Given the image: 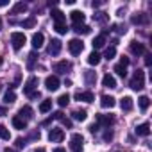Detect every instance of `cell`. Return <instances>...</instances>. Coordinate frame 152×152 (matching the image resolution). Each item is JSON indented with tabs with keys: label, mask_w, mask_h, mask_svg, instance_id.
I'll use <instances>...</instances> for the list:
<instances>
[{
	"label": "cell",
	"mask_w": 152,
	"mask_h": 152,
	"mask_svg": "<svg viewBox=\"0 0 152 152\" xmlns=\"http://www.w3.org/2000/svg\"><path fill=\"white\" fill-rule=\"evenodd\" d=\"M83 145H84V138L79 132H73L72 138H70V150L72 152H81L83 150Z\"/></svg>",
	"instance_id": "2"
},
{
	"label": "cell",
	"mask_w": 152,
	"mask_h": 152,
	"mask_svg": "<svg viewBox=\"0 0 152 152\" xmlns=\"http://www.w3.org/2000/svg\"><path fill=\"white\" fill-rule=\"evenodd\" d=\"M4 152H13V150L11 148H4Z\"/></svg>",
	"instance_id": "52"
},
{
	"label": "cell",
	"mask_w": 152,
	"mask_h": 152,
	"mask_svg": "<svg viewBox=\"0 0 152 152\" xmlns=\"http://www.w3.org/2000/svg\"><path fill=\"white\" fill-rule=\"evenodd\" d=\"M0 138H2V140H9V138H11L9 129H7L6 125H2V124H0Z\"/></svg>",
	"instance_id": "36"
},
{
	"label": "cell",
	"mask_w": 152,
	"mask_h": 152,
	"mask_svg": "<svg viewBox=\"0 0 152 152\" xmlns=\"http://www.w3.org/2000/svg\"><path fill=\"white\" fill-rule=\"evenodd\" d=\"M52 152H66V150H64V148H63V147H57V148H54V150H52Z\"/></svg>",
	"instance_id": "49"
},
{
	"label": "cell",
	"mask_w": 152,
	"mask_h": 152,
	"mask_svg": "<svg viewBox=\"0 0 152 152\" xmlns=\"http://www.w3.org/2000/svg\"><path fill=\"white\" fill-rule=\"evenodd\" d=\"M61 48H63V43H61L59 39H52L47 50H48V54H50V56H57V54L61 52Z\"/></svg>",
	"instance_id": "12"
},
{
	"label": "cell",
	"mask_w": 152,
	"mask_h": 152,
	"mask_svg": "<svg viewBox=\"0 0 152 152\" xmlns=\"http://www.w3.org/2000/svg\"><path fill=\"white\" fill-rule=\"evenodd\" d=\"M102 84H104L106 88H111V90H113V88H116V79L113 77L111 73H106L104 79H102Z\"/></svg>",
	"instance_id": "18"
},
{
	"label": "cell",
	"mask_w": 152,
	"mask_h": 152,
	"mask_svg": "<svg viewBox=\"0 0 152 152\" xmlns=\"http://www.w3.org/2000/svg\"><path fill=\"white\" fill-rule=\"evenodd\" d=\"M72 118L73 120H79V122H84L88 118V113H86V109H75L72 113Z\"/></svg>",
	"instance_id": "20"
},
{
	"label": "cell",
	"mask_w": 152,
	"mask_h": 152,
	"mask_svg": "<svg viewBox=\"0 0 152 152\" xmlns=\"http://www.w3.org/2000/svg\"><path fill=\"white\" fill-rule=\"evenodd\" d=\"M120 107H122L124 111H132V107H134L132 99H131V97H124V99L120 100Z\"/></svg>",
	"instance_id": "19"
},
{
	"label": "cell",
	"mask_w": 152,
	"mask_h": 152,
	"mask_svg": "<svg viewBox=\"0 0 152 152\" xmlns=\"http://www.w3.org/2000/svg\"><path fill=\"white\" fill-rule=\"evenodd\" d=\"M34 152H47V150H45V148H43V147H39V148H36V150H34Z\"/></svg>",
	"instance_id": "51"
},
{
	"label": "cell",
	"mask_w": 152,
	"mask_h": 152,
	"mask_svg": "<svg viewBox=\"0 0 152 152\" xmlns=\"http://www.w3.org/2000/svg\"><path fill=\"white\" fill-rule=\"evenodd\" d=\"M0 91H2V84H0Z\"/></svg>",
	"instance_id": "55"
},
{
	"label": "cell",
	"mask_w": 152,
	"mask_h": 152,
	"mask_svg": "<svg viewBox=\"0 0 152 152\" xmlns=\"http://www.w3.org/2000/svg\"><path fill=\"white\" fill-rule=\"evenodd\" d=\"M61 124H63L64 127H68V129H72V120H70V118H63V120H61Z\"/></svg>",
	"instance_id": "42"
},
{
	"label": "cell",
	"mask_w": 152,
	"mask_h": 152,
	"mask_svg": "<svg viewBox=\"0 0 152 152\" xmlns=\"http://www.w3.org/2000/svg\"><path fill=\"white\" fill-rule=\"evenodd\" d=\"M113 140V131H106L104 132V141H111Z\"/></svg>",
	"instance_id": "41"
},
{
	"label": "cell",
	"mask_w": 152,
	"mask_h": 152,
	"mask_svg": "<svg viewBox=\"0 0 152 152\" xmlns=\"http://www.w3.org/2000/svg\"><path fill=\"white\" fill-rule=\"evenodd\" d=\"M93 20H95L97 23H106V22L109 20V16H107L106 13H95V15H93Z\"/></svg>",
	"instance_id": "31"
},
{
	"label": "cell",
	"mask_w": 152,
	"mask_h": 152,
	"mask_svg": "<svg viewBox=\"0 0 152 152\" xmlns=\"http://www.w3.org/2000/svg\"><path fill=\"white\" fill-rule=\"evenodd\" d=\"M59 77L57 75H48V77L45 79V88L48 90V91H56L57 88H59Z\"/></svg>",
	"instance_id": "6"
},
{
	"label": "cell",
	"mask_w": 152,
	"mask_h": 152,
	"mask_svg": "<svg viewBox=\"0 0 152 152\" xmlns=\"http://www.w3.org/2000/svg\"><path fill=\"white\" fill-rule=\"evenodd\" d=\"M118 152H120V150H118Z\"/></svg>",
	"instance_id": "56"
},
{
	"label": "cell",
	"mask_w": 152,
	"mask_h": 152,
	"mask_svg": "<svg viewBox=\"0 0 152 152\" xmlns=\"http://www.w3.org/2000/svg\"><path fill=\"white\" fill-rule=\"evenodd\" d=\"M48 140H50L52 143H59V141H63V140H64V132H63V129L52 127V129L48 131Z\"/></svg>",
	"instance_id": "5"
},
{
	"label": "cell",
	"mask_w": 152,
	"mask_h": 152,
	"mask_svg": "<svg viewBox=\"0 0 152 152\" xmlns=\"http://www.w3.org/2000/svg\"><path fill=\"white\" fill-rule=\"evenodd\" d=\"M99 127H100V125L95 122V124H91V125H90V131H91V132H97V131H99Z\"/></svg>",
	"instance_id": "45"
},
{
	"label": "cell",
	"mask_w": 152,
	"mask_h": 152,
	"mask_svg": "<svg viewBox=\"0 0 152 152\" xmlns=\"http://www.w3.org/2000/svg\"><path fill=\"white\" fill-rule=\"evenodd\" d=\"M100 63V54L97 52V50H93L90 56H88V64H91V66H97Z\"/></svg>",
	"instance_id": "23"
},
{
	"label": "cell",
	"mask_w": 152,
	"mask_h": 152,
	"mask_svg": "<svg viewBox=\"0 0 152 152\" xmlns=\"http://www.w3.org/2000/svg\"><path fill=\"white\" fill-rule=\"evenodd\" d=\"M2 63H4V57H0V64H2Z\"/></svg>",
	"instance_id": "53"
},
{
	"label": "cell",
	"mask_w": 152,
	"mask_h": 152,
	"mask_svg": "<svg viewBox=\"0 0 152 152\" xmlns=\"http://www.w3.org/2000/svg\"><path fill=\"white\" fill-rule=\"evenodd\" d=\"M68 50H70L72 56H79V54L84 50V43H83L81 39H77V38H73V39L68 41Z\"/></svg>",
	"instance_id": "4"
},
{
	"label": "cell",
	"mask_w": 152,
	"mask_h": 152,
	"mask_svg": "<svg viewBox=\"0 0 152 152\" xmlns=\"http://www.w3.org/2000/svg\"><path fill=\"white\" fill-rule=\"evenodd\" d=\"M115 104H116L115 97H111V95H102L100 97V106L102 107H109L111 109V107H115Z\"/></svg>",
	"instance_id": "15"
},
{
	"label": "cell",
	"mask_w": 152,
	"mask_h": 152,
	"mask_svg": "<svg viewBox=\"0 0 152 152\" xmlns=\"http://www.w3.org/2000/svg\"><path fill=\"white\" fill-rule=\"evenodd\" d=\"M52 18H54V22L56 23H64V20H66V16H64V13H61L59 9H52Z\"/></svg>",
	"instance_id": "21"
},
{
	"label": "cell",
	"mask_w": 152,
	"mask_h": 152,
	"mask_svg": "<svg viewBox=\"0 0 152 152\" xmlns=\"http://www.w3.org/2000/svg\"><path fill=\"white\" fill-rule=\"evenodd\" d=\"M27 145V140H23V138H16V147L18 148H23Z\"/></svg>",
	"instance_id": "40"
},
{
	"label": "cell",
	"mask_w": 152,
	"mask_h": 152,
	"mask_svg": "<svg viewBox=\"0 0 152 152\" xmlns=\"http://www.w3.org/2000/svg\"><path fill=\"white\" fill-rule=\"evenodd\" d=\"M6 115V107H0V116H4Z\"/></svg>",
	"instance_id": "50"
},
{
	"label": "cell",
	"mask_w": 152,
	"mask_h": 152,
	"mask_svg": "<svg viewBox=\"0 0 152 152\" xmlns=\"http://www.w3.org/2000/svg\"><path fill=\"white\" fill-rule=\"evenodd\" d=\"M73 31L77 32V34H90V32H91V27L81 23V25H73Z\"/></svg>",
	"instance_id": "28"
},
{
	"label": "cell",
	"mask_w": 152,
	"mask_h": 152,
	"mask_svg": "<svg viewBox=\"0 0 152 152\" xmlns=\"http://www.w3.org/2000/svg\"><path fill=\"white\" fill-rule=\"evenodd\" d=\"M0 29H2V20H0Z\"/></svg>",
	"instance_id": "54"
},
{
	"label": "cell",
	"mask_w": 152,
	"mask_h": 152,
	"mask_svg": "<svg viewBox=\"0 0 152 152\" xmlns=\"http://www.w3.org/2000/svg\"><path fill=\"white\" fill-rule=\"evenodd\" d=\"M129 86H131L132 90H136V91L143 90V86H145V72H143V70H136V72H134V75H132Z\"/></svg>",
	"instance_id": "1"
},
{
	"label": "cell",
	"mask_w": 152,
	"mask_h": 152,
	"mask_svg": "<svg viewBox=\"0 0 152 152\" xmlns=\"http://www.w3.org/2000/svg\"><path fill=\"white\" fill-rule=\"evenodd\" d=\"M52 118H56V120H63V118H64V115H63L61 111H56V113L52 115Z\"/></svg>",
	"instance_id": "43"
},
{
	"label": "cell",
	"mask_w": 152,
	"mask_h": 152,
	"mask_svg": "<svg viewBox=\"0 0 152 152\" xmlns=\"http://www.w3.org/2000/svg\"><path fill=\"white\" fill-rule=\"evenodd\" d=\"M43 41H45L43 32H36V34L32 36V39H31V45H32V48H34V50H39V48L43 47Z\"/></svg>",
	"instance_id": "9"
},
{
	"label": "cell",
	"mask_w": 152,
	"mask_h": 152,
	"mask_svg": "<svg viewBox=\"0 0 152 152\" xmlns=\"http://www.w3.org/2000/svg\"><path fill=\"white\" fill-rule=\"evenodd\" d=\"M13 125H15V129H27V122L23 120V118H20V116H13Z\"/></svg>",
	"instance_id": "24"
},
{
	"label": "cell",
	"mask_w": 152,
	"mask_h": 152,
	"mask_svg": "<svg viewBox=\"0 0 152 152\" xmlns=\"http://www.w3.org/2000/svg\"><path fill=\"white\" fill-rule=\"evenodd\" d=\"M113 122H115V118H113L111 115H97V124H99V125L109 127Z\"/></svg>",
	"instance_id": "13"
},
{
	"label": "cell",
	"mask_w": 152,
	"mask_h": 152,
	"mask_svg": "<svg viewBox=\"0 0 152 152\" xmlns=\"http://www.w3.org/2000/svg\"><path fill=\"white\" fill-rule=\"evenodd\" d=\"M104 45H106V34H99L93 39V48H102Z\"/></svg>",
	"instance_id": "26"
},
{
	"label": "cell",
	"mask_w": 152,
	"mask_h": 152,
	"mask_svg": "<svg viewBox=\"0 0 152 152\" xmlns=\"http://www.w3.org/2000/svg\"><path fill=\"white\" fill-rule=\"evenodd\" d=\"M70 20H72V23L73 25H81V23H84V20H86V15L83 13V11H72L70 13Z\"/></svg>",
	"instance_id": "7"
},
{
	"label": "cell",
	"mask_w": 152,
	"mask_h": 152,
	"mask_svg": "<svg viewBox=\"0 0 152 152\" xmlns=\"http://www.w3.org/2000/svg\"><path fill=\"white\" fill-rule=\"evenodd\" d=\"M9 6V0H0V7H6Z\"/></svg>",
	"instance_id": "48"
},
{
	"label": "cell",
	"mask_w": 152,
	"mask_h": 152,
	"mask_svg": "<svg viewBox=\"0 0 152 152\" xmlns=\"http://www.w3.org/2000/svg\"><path fill=\"white\" fill-rule=\"evenodd\" d=\"M70 70H72V63L70 61H59V63L54 64V72H57V73H66Z\"/></svg>",
	"instance_id": "10"
},
{
	"label": "cell",
	"mask_w": 152,
	"mask_h": 152,
	"mask_svg": "<svg viewBox=\"0 0 152 152\" xmlns=\"http://www.w3.org/2000/svg\"><path fill=\"white\" fill-rule=\"evenodd\" d=\"M120 63H122V64H125V66H129V63H131V61H129V57H125V56H124V57L120 59Z\"/></svg>",
	"instance_id": "47"
},
{
	"label": "cell",
	"mask_w": 152,
	"mask_h": 152,
	"mask_svg": "<svg viewBox=\"0 0 152 152\" xmlns=\"http://www.w3.org/2000/svg\"><path fill=\"white\" fill-rule=\"evenodd\" d=\"M20 25H22L23 29H32V27L36 25V18H34V16H31V18H27V20H23V22H22Z\"/></svg>",
	"instance_id": "32"
},
{
	"label": "cell",
	"mask_w": 152,
	"mask_h": 152,
	"mask_svg": "<svg viewBox=\"0 0 152 152\" xmlns=\"http://www.w3.org/2000/svg\"><path fill=\"white\" fill-rule=\"evenodd\" d=\"M138 106H140V109H141V111H147V109H148V106H150V99H148V97H145V95H143V97H140V99H138Z\"/></svg>",
	"instance_id": "27"
},
{
	"label": "cell",
	"mask_w": 152,
	"mask_h": 152,
	"mask_svg": "<svg viewBox=\"0 0 152 152\" xmlns=\"http://www.w3.org/2000/svg\"><path fill=\"white\" fill-rule=\"evenodd\" d=\"M11 43H13V48L18 52V50L27 43V38H25L23 32H13V34H11Z\"/></svg>",
	"instance_id": "3"
},
{
	"label": "cell",
	"mask_w": 152,
	"mask_h": 152,
	"mask_svg": "<svg viewBox=\"0 0 152 152\" xmlns=\"http://www.w3.org/2000/svg\"><path fill=\"white\" fill-rule=\"evenodd\" d=\"M34 116V111H32V107L31 106H23V107H20V118H32Z\"/></svg>",
	"instance_id": "22"
},
{
	"label": "cell",
	"mask_w": 152,
	"mask_h": 152,
	"mask_svg": "<svg viewBox=\"0 0 152 152\" xmlns=\"http://www.w3.org/2000/svg\"><path fill=\"white\" fill-rule=\"evenodd\" d=\"M115 72L120 75V77H125V75H127V66H125V64H122V63H118V64L115 66Z\"/></svg>",
	"instance_id": "34"
},
{
	"label": "cell",
	"mask_w": 152,
	"mask_h": 152,
	"mask_svg": "<svg viewBox=\"0 0 152 152\" xmlns=\"http://www.w3.org/2000/svg\"><path fill=\"white\" fill-rule=\"evenodd\" d=\"M115 56H116V47H109V48L106 50V54H104V57H106L107 61H111Z\"/></svg>",
	"instance_id": "39"
},
{
	"label": "cell",
	"mask_w": 152,
	"mask_h": 152,
	"mask_svg": "<svg viewBox=\"0 0 152 152\" xmlns=\"http://www.w3.org/2000/svg\"><path fill=\"white\" fill-rule=\"evenodd\" d=\"M27 11V4H23V2H18V4H15L13 6V9H11V15H18V13H25Z\"/></svg>",
	"instance_id": "25"
},
{
	"label": "cell",
	"mask_w": 152,
	"mask_h": 152,
	"mask_svg": "<svg viewBox=\"0 0 152 152\" xmlns=\"http://www.w3.org/2000/svg\"><path fill=\"white\" fill-rule=\"evenodd\" d=\"M36 88H38V77H29L27 83L23 84V93L25 95H31Z\"/></svg>",
	"instance_id": "8"
},
{
	"label": "cell",
	"mask_w": 152,
	"mask_h": 152,
	"mask_svg": "<svg viewBox=\"0 0 152 152\" xmlns=\"http://www.w3.org/2000/svg\"><path fill=\"white\" fill-rule=\"evenodd\" d=\"M15 100H16V93H15L13 90H7L6 95H4V102H6V104H13Z\"/></svg>",
	"instance_id": "30"
},
{
	"label": "cell",
	"mask_w": 152,
	"mask_h": 152,
	"mask_svg": "<svg viewBox=\"0 0 152 152\" xmlns=\"http://www.w3.org/2000/svg\"><path fill=\"white\" fill-rule=\"evenodd\" d=\"M52 109V100H43L41 104H39V111L41 113H48Z\"/></svg>",
	"instance_id": "35"
},
{
	"label": "cell",
	"mask_w": 152,
	"mask_h": 152,
	"mask_svg": "<svg viewBox=\"0 0 152 152\" xmlns=\"http://www.w3.org/2000/svg\"><path fill=\"white\" fill-rule=\"evenodd\" d=\"M54 29H56V32H59V34H66V32H68L66 23H54Z\"/></svg>",
	"instance_id": "38"
},
{
	"label": "cell",
	"mask_w": 152,
	"mask_h": 152,
	"mask_svg": "<svg viewBox=\"0 0 152 152\" xmlns=\"http://www.w3.org/2000/svg\"><path fill=\"white\" fill-rule=\"evenodd\" d=\"M131 22L134 25H147L148 23V16L145 13H138V15H132L131 16Z\"/></svg>",
	"instance_id": "11"
},
{
	"label": "cell",
	"mask_w": 152,
	"mask_h": 152,
	"mask_svg": "<svg viewBox=\"0 0 152 152\" xmlns=\"http://www.w3.org/2000/svg\"><path fill=\"white\" fill-rule=\"evenodd\" d=\"M68 102H70V95L68 93H63L59 99H57V104L61 106V107H64V106H68Z\"/></svg>",
	"instance_id": "37"
},
{
	"label": "cell",
	"mask_w": 152,
	"mask_h": 152,
	"mask_svg": "<svg viewBox=\"0 0 152 152\" xmlns=\"http://www.w3.org/2000/svg\"><path fill=\"white\" fill-rule=\"evenodd\" d=\"M39 97H41V93H39V91H32V93L29 95V99H39Z\"/></svg>",
	"instance_id": "46"
},
{
	"label": "cell",
	"mask_w": 152,
	"mask_h": 152,
	"mask_svg": "<svg viewBox=\"0 0 152 152\" xmlns=\"http://www.w3.org/2000/svg\"><path fill=\"white\" fill-rule=\"evenodd\" d=\"M134 132H136L138 136H143V138H145V136H148V134H150V125H148L147 122H145V124H140V125L136 127V131H134Z\"/></svg>",
	"instance_id": "17"
},
{
	"label": "cell",
	"mask_w": 152,
	"mask_h": 152,
	"mask_svg": "<svg viewBox=\"0 0 152 152\" xmlns=\"http://www.w3.org/2000/svg\"><path fill=\"white\" fill-rule=\"evenodd\" d=\"M84 81H86V84H88V86L95 84V81H97L95 72H84Z\"/></svg>",
	"instance_id": "29"
},
{
	"label": "cell",
	"mask_w": 152,
	"mask_h": 152,
	"mask_svg": "<svg viewBox=\"0 0 152 152\" xmlns=\"http://www.w3.org/2000/svg\"><path fill=\"white\" fill-rule=\"evenodd\" d=\"M75 99L83 100V102H93V93L91 91H77L75 93Z\"/></svg>",
	"instance_id": "16"
},
{
	"label": "cell",
	"mask_w": 152,
	"mask_h": 152,
	"mask_svg": "<svg viewBox=\"0 0 152 152\" xmlns=\"http://www.w3.org/2000/svg\"><path fill=\"white\" fill-rule=\"evenodd\" d=\"M36 59H38V54H36V50H34V52H31V54H29V59H27V68H29V70H32V68H34Z\"/></svg>",
	"instance_id": "33"
},
{
	"label": "cell",
	"mask_w": 152,
	"mask_h": 152,
	"mask_svg": "<svg viewBox=\"0 0 152 152\" xmlns=\"http://www.w3.org/2000/svg\"><path fill=\"white\" fill-rule=\"evenodd\" d=\"M129 48H131V52H132L134 56H141V54H145V45L140 43V41H132Z\"/></svg>",
	"instance_id": "14"
},
{
	"label": "cell",
	"mask_w": 152,
	"mask_h": 152,
	"mask_svg": "<svg viewBox=\"0 0 152 152\" xmlns=\"http://www.w3.org/2000/svg\"><path fill=\"white\" fill-rule=\"evenodd\" d=\"M145 64H147V66L152 64V56H150V54H145Z\"/></svg>",
	"instance_id": "44"
}]
</instances>
